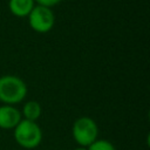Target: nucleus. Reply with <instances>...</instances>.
<instances>
[{"label": "nucleus", "mask_w": 150, "mask_h": 150, "mask_svg": "<svg viewBox=\"0 0 150 150\" xmlns=\"http://www.w3.org/2000/svg\"><path fill=\"white\" fill-rule=\"evenodd\" d=\"M41 112H42L41 104L38 101L29 100L23 104L22 110H21V116L23 117V120L36 122L39 117L41 116Z\"/></svg>", "instance_id": "7"}, {"label": "nucleus", "mask_w": 150, "mask_h": 150, "mask_svg": "<svg viewBox=\"0 0 150 150\" xmlns=\"http://www.w3.org/2000/svg\"><path fill=\"white\" fill-rule=\"evenodd\" d=\"M42 129L38 122L21 120L13 129V137L16 144L23 149L32 150L38 148L42 142Z\"/></svg>", "instance_id": "2"}, {"label": "nucleus", "mask_w": 150, "mask_h": 150, "mask_svg": "<svg viewBox=\"0 0 150 150\" xmlns=\"http://www.w3.org/2000/svg\"><path fill=\"white\" fill-rule=\"evenodd\" d=\"M88 150H116L115 145L108 141V139H102L97 138L95 142H93L88 148Z\"/></svg>", "instance_id": "8"}, {"label": "nucleus", "mask_w": 150, "mask_h": 150, "mask_svg": "<svg viewBox=\"0 0 150 150\" xmlns=\"http://www.w3.org/2000/svg\"><path fill=\"white\" fill-rule=\"evenodd\" d=\"M22 120L21 111L15 105H0V129L13 130Z\"/></svg>", "instance_id": "5"}, {"label": "nucleus", "mask_w": 150, "mask_h": 150, "mask_svg": "<svg viewBox=\"0 0 150 150\" xmlns=\"http://www.w3.org/2000/svg\"><path fill=\"white\" fill-rule=\"evenodd\" d=\"M28 93L26 82L16 75H4L0 77V102L15 105L22 102Z\"/></svg>", "instance_id": "1"}, {"label": "nucleus", "mask_w": 150, "mask_h": 150, "mask_svg": "<svg viewBox=\"0 0 150 150\" xmlns=\"http://www.w3.org/2000/svg\"><path fill=\"white\" fill-rule=\"evenodd\" d=\"M73 150H88V149L84 148V146H76V148H74Z\"/></svg>", "instance_id": "10"}, {"label": "nucleus", "mask_w": 150, "mask_h": 150, "mask_svg": "<svg viewBox=\"0 0 150 150\" xmlns=\"http://www.w3.org/2000/svg\"><path fill=\"white\" fill-rule=\"evenodd\" d=\"M38 5L40 6H45V7H48V8H52L53 6L60 4L62 0H34Z\"/></svg>", "instance_id": "9"}, {"label": "nucleus", "mask_w": 150, "mask_h": 150, "mask_svg": "<svg viewBox=\"0 0 150 150\" xmlns=\"http://www.w3.org/2000/svg\"><path fill=\"white\" fill-rule=\"evenodd\" d=\"M35 6L34 0H8L9 12L18 18L28 16Z\"/></svg>", "instance_id": "6"}, {"label": "nucleus", "mask_w": 150, "mask_h": 150, "mask_svg": "<svg viewBox=\"0 0 150 150\" xmlns=\"http://www.w3.org/2000/svg\"><path fill=\"white\" fill-rule=\"evenodd\" d=\"M27 18L30 28L40 34L48 33L55 25V14L53 9L45 6L35 5Z\"/></svg>", "instance_id": "4"}, {"label": "nucleus", "mask_w": 150, "mask_h": 150, "mask_svg": "<svg viewBox=\"0 0 150 150\" xmlns=\"http://www.w3.org/2000/svg\"><path fill=\"white\" fill-rule=\"evenodd\" d=\"M71 136L77 146L88 148L98 138L97 123L89 116H81L76 118L71 127Z\"/></svg>", "instance_id": "3"}]
</instances>
